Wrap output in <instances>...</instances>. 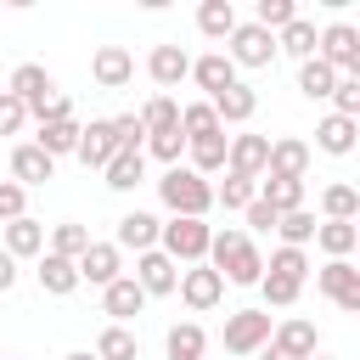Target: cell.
I'll use <instances>...</instances> for the list:
<instances>
[{
	"label": "cell",
	"instance_id": "5bb4252c",
	"mask_svg": "<svg viewBox=\"0 0 360 360\" xmlns=\"http://www.w3.org/2000/svg\"><path fill=\"white\" fill-rule=\"evenodd\" d=\"M270 349L276 354H287V360H309V354H321V332H315V321H281L276 332H270Z\"/></svg>",
	"mask_w": 360,
	"mask_h": 360
},
{
	"label": "cell",
	"instance_id": "7dc6e473",
	"mask_svg": "<svg viewBox=\"0 0 360 360\" xmlns=\"http://www.w3.org/2000/svg\"><path fill=\"white\" fill-rule=\"evenodd\" d=\"M146 152H152L158 163H169V169H174V163H180V152H186V135H180V129H169V135H146Z\"/></svg>",
	"mask_w": 360,
	"mask_h": 360
},
{
	"label": "cell",
	"instance_id": "e0dca14e",
	"mask_svg": "<svg viewBox=\"0 0 360 360\" xmlns=\"http://www.w3.org/2000/svg\"><path fill=\"white\" fill-rule=\"evenodd\" d=\"M101 309L112 315V326H129V321L146 309V292L135 287V276H118V281L101 287Z\"/></svg>",
	"mask_w": 360,
	"mask_h": 360
},
{
	"label": "cell",
	"instance_id": "f5cc1de1",
	"mask_svg": "<svg viewBox=\"0 0 360 360\" xmlns=\"http://www.w3.org/2000/svg\"><path fill=\"white\" fill-rule=\"evenodd\" d=\"M259 360H287V354H276V349H270V343H264V349H259Z\"/></svg>",
	"mask_w": 360,
	"mask_h": 360
},
{
	"label": "cell",
	"instance_id": "ab89813d",
	"mask_svg": "<svg viewBox=\"0 0 360 360\" xmlns=\"http://www.w3.org/2000/svg\"><path fill=\"white\" fill-rule=\"evenodd\" d=\"M84 248H90V231L68 219V225H56V231H51V248H45V253H56V259H79Z\"/></svg>",
	"mask_w": 360,
	"mask_h": 360
},
{
	"label": "cell",
	"instance_id": "9f6ffc18",
	"mask_svg": "<svg viewBox=\"0 0 360 360\" xmlns=\"http://www.w3.org/2000/svg\"><path fill=\"white\" fill-rule=\"evenodd\" d=\"M0 360H6V354H0Z\"/></svg>",
	"mask_w": 360,
	"mask_h": 360
},
{
	"label": "cell",
	"instance_id": "e575fe53",
	"mask_svg": "<svg viewBox=\"0 0 360 360\" xmlns=\"http://www.w3.org/2000/svg\"><path fill=\"white\" fill-rule=\"evenodd\" d=\"M191 146V174H214V169H225V146H231V135L219 129V135H208V141H186Z\"/></svg>",
	"mask_w": 360,
	"mask_h": 360
},
{
	"label": "cell",
	"instance_id": "d590c367",
	"mask_svg": "<svg viewBox=\"0 0 360 360\" xmlns=\"http://www.w3.org/2000/svg\"><path fill=\"white\" fill-rule=\"evenodd\" d=\"M332 84H338V73L321 62V56H309V62H298V90L309 96V101H326L332 96Z\"/></svg>",
	"mask_w": 360,
	"mask_h": 360
},
{
	"label": "cell",
	"instance_id": "ac0fdd59",
	"mask_svg": "<svg viewBox=\"0 0 360 360\" xmlns=\"http://www.w3.org/2000/svg\"><path fill=\"white\" fill-rule=\"evenodd\" d=\"M208 107H214V118H219V129H225V124H248V118L259 112V90L236 79L231 90H219V96H208Z\"/></svg>",
	"mask_w": 360,
	"mask_h": 360
},
{
	"label": "cell",
	"instance_id": "44dd1931",
	"mask_svg": "<svg viewBox=\"0 0 360 360\" xmlns=\"http://www.w3.org/2000/svg\"><path fill=\"white\" fill-rule=\"evenodd\" d=\"M191 79H197V90L219 96V90H231V84H236V62H231L225 51H208V56H197V62H191Z\"/></svg>",
	"mask_w": 360,
	"mask_h": 360
},
{
	"label": "cell",
	"instance_id": "30bf717a",
	"mask_svg": "<svg viewBox=\"0 0 360 360\" xmlns=\"http://www.w3.org/2000/svg\"><path fill=\"white\" fill-rule=\"evenodd\" d=\"M73 270H79V281H90V287H107V281L124 276V253H118L112 242H90V248L73 259Z\"/></svg>",
	"mask_w": 360,
	"mask_h": 360
},
{
	"label": "cell",
	"instance_id": "5b68a950",
	"mask_svg": "<svg viewBox=\"0 0 360 360\" xmlns=\"http://www.w3.org/2000/svg\"><path fill=\"white\" fill-rule=\"evenodd\" d=\"M270 332H276L270 309H236V315H225V349L231 354H259L270 343Z\"/></svg>",
	"mask_w": 360,
	"mask_h": 360
},
{
	"label": "cell",
	"instance_id": "cb8c5ba5",
	"mask_svg": "<svg viewBox=\"0 0 360 360\" xmlns=\"http://www.w3.org/2000/svg\"><path fill=\"white\" fill-rule=\"evenodd\" d=\"M315 248L326 259H349L360 248V225L354 219H326V225H315Z\"/></svg>",
	"mask_w": 360,
	"mask_h": 360
},
{
	"label": "cell",
	"instance_id": "9a60e30c",
	"mask_svg": "<svg viewBox=\"0 0 360 360\" xmlns=\"http://www.w3.org/2000/svg\"><path fill=\"white\" fill-rule=\"evenodd\" d=\"M90 79H96L101 90H124V84L135 79V56H129L124 45H101V51L90 56Z\"/></svg>",
	"mask_w": 360,
	"mask_h": 360
},
{
	"label": "cell",
	"instance_id": "f907efd6",
	"mask_svg": "<svg viewBox=\"0 0 360 360\" xmlns=\"http://www.w3.org/2000/svg\"><path fill=\"white\" fill-rule=\"evenodd\" d=\"M242 214H248V225H253V231H276V219H281V214H276V208H264L259 197H253V202H248Z\"/></svg>",
	"mask_w": 360,
	"mask_h": 360
},
{
	"label": "cell",
	"instance_id": "6da1fadb",
	"mask_svg": "<svg viewBox=\"0 0 360 360\" xmlns=\"http://www.w3.org/2000/svg\"><path fill=\"white\" fill-rule=\"evenodd\" d=\"M202 264L219 270V281H236V287H259V276H264V253H259L242 231H214Z\"/></svg>",
	"mask_w": 360,
	"mask_h": 360
},
{
	"label": "cell",
	"instance_id": "816d5d0a",
	"mask_svg": "<svg viewBox=\"0 0 360 360\" xmlns=\"http://www.w3.org/2000/svg\"><path fill=\"white\" fill-rule=\"evenodd\" d=\"M11 287H17V259L0 248V292H11Z\"/></svg>",
	"mask_w": 360,
	"mask_h": 360
},
{
	"label": "cell",
	"instance_id": "9c48e42d",
	"mask_svg": "<svg viewBox=\"0 0 360 360\" xmlns=\"http://www.w3.org/2000/svg\"><path fill=\"white\" fill-rule=\"evenodd\" d=\"M264 158H270V135H231V146H225V174L259 180V174H264Z\"/></svg>",
	"mask_w": 360,
	"mask_h": 360
},
{
	"label": "cell",
	"instance_id": "d4e9b609",
	"mask_svg": "<svg viewBox=\"0 0 360 360\" xmlns=\"http://www.w3.org/2000/svg\"><path fill=\"white\" fill-rule=\"evenodd\" d=\"M259 202H264V208H276V214H292V208H304V180L259 174Z\"/></svg>",
	"mask_w": 360,
	"mask_h": 360
},
{
	"label": "cell",
	"instance_id": "4dcf8cb0",
	"mask_svg": "<svg viewBox=\"0 0 360 360\" xmlns=\"http://www.w3.org/2000/svg\"><path fill=\"white\" fill-rule=\"evenodd\" d=\"M90 354L96 360H141V338L129 326H101V338H96Z\"/></svg>",
	"mask_w": 360,
	"mask_h": 360
},
{
	"label": "cell",
	"instance_id": "f546056e",
	"mask_svg": "<svg viewBox=\"0 0 360 360\" xmlns=\"http://www.w3.org/2000/svg\"><path fill=\"white\" fill-rule=\"evenodd\" d=\"M163 343H169V360H202V349H208V332H202L197 321H174Z\"/></svg>",
	"mask_w": 360,
	"mask_h": 360
},
{
	"label": "cell",
	"instance_id": "7bdbcfd3",
	"mask_svg": "<svg viewBox=\"0 0 360 360\" xmlns=\"http://www.w3.org/2000/svg\"><path fill=\"white\" fill-rule=\"evenodd\" d=\"M253 197H259V180H242V174H225L214 186V202H225V208H248Z\"/></svg>",
	"mask_w": 360,
	"mask_h": 360
},
{
	"label": "cell",
	"instance_id": "3957f363",
	"mask_svg": "<svg viewBox=\"0 0 360 360\" xmlns=\"http://www.w3.org/2000/svg\"><path fill=\"white\" fill-rule=\"evenodd\" d=\"M315 56L338 73V79H360V28L354 22H326L315 34Z\"/></svg>",
	"mask_w": 360,
	"mask_h": 360
},
{
	"label": "cell",
	"instance_id": "db71d44e",
	"mask_svg": "<svg viewBox=\"0 0 360 360\" xmlns=\"http://www.w3.org/2000/svg\"><path fill=\"white\" fill-rule=\"evenodd\" d=\"M68 360H96V354H90V349H73V354H68Z\"/></svg>",
	"mask_w": 360,
	"mask_h": 360
},
{
	"label": "cell",
	"instance_id": "7c38bea8",
	"mask_svg": "<svg viewBox=\"0 0 360 360\" xmlns=\"http://www.w3.org/2000/svg\"><path fill=\"white\" fill-rule=\"evenodd\" d=\"M264 174H276V180H304V174H309V146H304L298 135H276V141H270V158H264Z\"/></svg>",
	"mask_w": 360,
	"mask_h": 360
},
{
	"label": "cell",
	"instance_id": "277c9868",
	"mask_svg": "<svg viewBox=\"0 0 360 360\" xmlns=\"http://www.w3.org/2000/svg\"><path fill=\"white\" fill-rule=\"evenodd\" d=\"M208 225L202 219H163L158 225V253H169L174 264H202L208 259Z\"/></svg>",
	"mask_w": 360,
	"mask_h": 360
},
{
	"label": "cell",
	"instance_id": "484cf974",
	"mask_svg": "<svg viewBox=\"0 0 360 360\" xmlns=\"http://www.w3.org/2000/svg\"><path fill=\"white\" fill-rule=\"evenodd\" d=\"M6 253H11V259H34V253H45V225L28 219V214L11 219V225H6Z\"/></svg>",
	"mask_w": 360,
	"mask_h": 360
},
{
	"label": "cell",
	"instance_id": "f1b7e54d",
	"mask_svg": "<svg viewBox=\"0 0 360 360\" xmlns=\"http://www.w3.org/2000/svg\"><path fill=\"white\" fill-rule=\"evenodd\" d=\"M39 287H45L51 298H68V292L79 287V270H73V259H56V253H39Z\"/></svg>",
	"mask_w": 360,
	"mask_h": 360
},
{
	"label": "cell",
	"instance_id": "4316f807",
	"mask_svg": "<svg viewBox=\"0 0 360 360\" xmlns=\"http://www.w3.org/2000/svg\"><path fill=\"white\" fill-rule=\"evenodd\" d=\"M34 146L56 163V158H68L73 146H79V118H62V124H39V135H34Z\"/></svg>",
	"mask_w": 360,
	"mask_h": 360
},
{
	"label": "cell",
	"instance_id": "603a6c76",
	"mask_svg": "<svg viewBox=\"0 0 360 360\" xmlns=\"http://www.w3.org/2000/svg\"><path fill=\"white\" fill-rule=\"evenodd\" d=\"M354 135H360V124H354V118H338V112H326V118L315 124V146L332 152V158H349V152H354Z\"/></svg>",
	"mask_w": 360,
	"mask_h": 360
},
{
	"label": "cell",
	"instance_id": "8992f818",
	"mask_svg": "<svg viewBox=\"0 0 360 360\" xmlns=\"http://www.w3.org/2000/svg\"><path fill=\"white\" fill-rule=\"evenodd\" d=\"M225 56H231L236 68H270V62H276V34H264L259 22H236Z\"/></svg>",
	"mask_w": 360,
	"mask_h": 360
},
{
	"label": "cell",
	"instance_id": "b9f144b4",
	"mask_svg": "<svg viewBox=\"0 0 360 360\" xmlns=\"http://www.w3.org/2000/svg\"><path fill=\"white\" fill-rule=\"evenodd\" d=\"M292 17H298V6H292V0H259V6H253V22H259L264 34H281Z\"/></svg>",
	"mask_w": 360,
	"mask_h": 360
},
{
	"label": "cell",
	"instance_id": "2e32d148",
	"mask_svg": "<svg viewBox=\"0 0 360 360\" xmlns=\"http://www.w3.org/2000/svg\"><path fill=\"white\" fill-rule=\"evenodd\" d=\"M6 90H11V96L28 107V118H34V112H39V107L56 96V84H51V73H45L39 62H22V68L11 73V84H6Z\"/></svg>",
	"mask_w": 360,
	"mask_h": 360
},
{
	"label": "cell",
	"instance_id": "4fadbf2b",
	"mask_svg": "<svg viewBox=\"0 0 360 360\" xmlns=\"http://www.w3.org/2000/svg\"><path fill=\"white\" fill-rule=\"evenodd\" d=\"M180 298H186L197 315H208V309L225 298V281H219V270H208V264H191V270H180Z\"/></svg>",
	"mask_w": 360,
	"mask_h": 360
},
{
	"label": "cell",
	"instance_id": "8fae6325",
	"mask_svg": "<svg viewBox=\"0 0 360 360\" xmlns=\"http://www.w3.org/2000/svg\"><path fill=\"white\" fill-rule=\"evenodd\" d=\"M112 152H118V141H112V118L79 124V146H73V158H79L84 169H107V163H112Z\"/></svg>",
	"mask_w": 360,
	"mask_h": 360
},
{
	"label": "cell",
	"instance_id": "d6986e66",
	"mask_svg": "<svg viewBox=\"0 0 360 360\" xmlns=\"http://www.w3.org/2000/svg\"><path fill=\"white\" fill-rule=\"evenodd\" d=\"M158 214H146V208H129L124 219H118V236H112V248L124 253V248H135V253H152L158 248Z\"/></svg>",
	"mask_w": 360,
	"mask_h": 360
},
{
	"label": "cell",
	"instance_id": "ffe728a7",
	"mask_svg": "<svg viewBox=\"0 0 360 360\" xmlns=\"http://www.w3.org/2000/svg\"><path fill=\"white\" fill-rule=\"evenodd\" d=\"M146 73H152V84L174 90L180 79H191V56H186L180 45H152V56H146Z\"/></svg>",
	"mask_w": 360,
	"mask_h": 360
},
{
	"label": "cell",
	"instance_id": "52a82bcc",
	"mask_svg": "<svg viewBox=\"0 0 360 360\" xmlns=\"http://www.w3.org/2000/svg\"><path fill=\"white\" fill-rule=\"evenodd\" d=\"M315 287H321L338 309H349V315L360 309V270H354L349 259H326V264L315 270Z\"/></svg>",
	"mask_w": 360,
	"mask_h": 360
},
{
	"label": "cell",
	"instance_id": "7402d4cb",
	"mask_svg": "<svg viewBox=\"0 0 360 360\" xmlns=\"http://www.w3.org/2000/svg\"><path fill=\"white\" fill-rule=\"evenodd\" d=\"M51 174H56V163H51L34 141H28V146H11V180H17L22 191H28V186H45Z\"/></svg>",
	"mask_w": 360,
	"mask_h": 360
},
{
	"label": "cell",
	"instance_id": "8d00e7d4",
	"mask_svg": "<svg viewBox=\"0 0 360 360\" xmlns=\"http://www.w3.org/2000/svg\"><path fill=\"white\" fill-rule=\"evenodd\" d=\"M180 135H186V141H208V135H219L214 107H208V101H186V107H180Z\"/></svg>",
	"mask_w": 360,
	"mask_h": 360
},
{
	"label": "cell",
	"instance_id": "7a4b0ae2",
	"mask_svg": "<svg viewBox=\"0 0 360 360\" xmlns=\"http://www.w3.org/2000/svg\"><path fill=\"white\" fill-rule=\"evenodd\" d=\"M158 197H163V208L174 214V219H202L208 208H214V186L202 180V174H191V169H163V180H158Z\"/></svg>",
	"mask_w": 360,
	"mask_h": 360
},
{
	"label": "cell",
	"instance_id": "f35d334b",
	"mask_svg": "<svg viewBox=\"0 0 360 360\" xmlns=\"http://www.w3.org/2000/svg\"><path fill=\"white\" fill-rule=\"evenodd\" d=\"M276 231H281V248H304V242H315V214L309 208H292V214L276 219Z\"/></svg>",
	"mask_w": 360,
	"mask_h": 360
},
{
	"label": "cell",
	"instance_id": "74e56055",
	"mask_svg": "<svg viewBox=\"0 0 360 360\" xmlns=\"http://www.w3.org/2000/svg\"><path fill=\"white\" fill-rule=\"evenodd\" d=\"M321 214H326V219H354V214H360V191L343 186V180L326 186V191H321Z\"/></svg>",
	"mask_w": 360,
	"mask_h": 360
},
{
	"label": "cell",
	"instance_id": "836d02e7",
	"mask_svg": "<svg viewBox=\"0 0 360 360\" xmlns=\"http://www.w3.org/2000/svg\"><path fill=\"white\" fill-rule=\"evenodd\" d=\"M135 118H141V129H146V135H169V129H180V101L152 96V101H146Z\"/></svg>",
	"mask_w": 360,
	"mask_h": 360
},
{
	"label": "cell",
	"instance_id": "1f68e13d",
	"mask_svg": "<svg viewBox=\"0 0 360 360\" xmlns=\"http://www.w3.org/2000/svg\"><path fill=\"white\" fill-rule=\"evenodd\" d=\"M236 22H242V17H236L231 0H202V6H197V28H202L208 39H231Z\"/></svg>",
	"mask_w": 360,
	"mask_h": 360
},
{
	"label": "cell",
	"instance_id": "60d3db41",
	"mask_svg": "<svg viewBox=\"0 0 360 360\" xmlns=\"http://www.w3.org/2000/svg\"><path fill=\"white\" fill-rule=\"evenodd\" d=\"M264 276L304 281V276H309V253H304V248H276V253H270V264H264Z\"/></svg>",
	"mask_w": 360,
	"mask_h": 360
},
{
	"label": "cell",
	"instance_id": "ba28073f",
	"mask_svg": "<svg viewBox=\"0 0 360 360\" xmlns=\"http://www.w3.org/2000/svg\"><path fill=\"white\" fill-rule=\"evenodd\" d=\"M135 287L146 292V298H163V292H174L180 287V264L169 259V253H135Z\"/></svg>",
	"mask_w": 360,
	"mask_h": 360
},
{
	"label": "cell",
	"instance_id": "bcb514c9",
	"mask_svg": "<svg viewBox=\"0 0 360 360\" xmlns=\"http://www.w3.org/2000/svg\"><path fill=\"white\" fill-rule=\"evenodd\" d=\"M112 141H118V152H141V141H146L141 118H135V112H118V118H112Z\"/></svg>",
	"mask_w": 360,
	"mask_h": 360
},
{
	"label": "cell",
	"instance_id": "681fc988",
	"mask_svg": "<svg viewBox=\"0 0 360 360\" xmlns=\"http://www.w3.org/2000/svg\"><path fill=\"white\" fill-rule=\"evenodd\" d=\"M22 124H28V107H22L11 90H0V135H17Z\"/></svg>",
	"mask_w": 360,
	"mask_h": 360
},
{
	"label": "cell",
	"instance_id": "ee69618b",
	"mask_svg": "<svg viewBox=\"0 0 360 360\" xmlns=\"http://www.w3.org/2000/svg\"><path fill=\"white\" fill-rule=\"evenodd\" d=\"M326 101H332V112H338V118H354V124H360V79H338Z\"/></svg>",
	"mask_w": 360,
	"mask_h": 360
},
{
	"label": "cell",
	"instance_id": "d6a6232c",
	"mask_svg": "<svg viewBox=\"0 0 360 360\" xmlns=\"http://www.w3.org/2000/svg\"><path fill=\"white\" fill-rule=\"evenodd\" d=\"M276 51H287V56L309 62V56H315V22H309V17H292V22L276 34Z\"/></svg>",
	"mask_w": 360,
	"mask_h": 360
},
{
	"label": "cell",
	"instance_id": "83f0119b",
	"mask_svg": "<svg viewBox=\"0 0 360 360\" xmlns=\"http://www.w3.org/2000/svg\"><path fill=\"white\" fill-rule=\"evenodd\" d=\"M101 174H107L112 191H135V186L146 180V152H112V163H107Z\"/></svg>",
	"mask_w": 360,
	"mask_h": 360
},
{
	"label": "cell",
	"instance_id": "c3c4849f",
	"mask_svg": "<svg viewBox=\"0 0 360 360\" xmlns=\"http://www.w3.org/2000/svg\"><path fill=\"white\" fill-rule=\"evenodd\" d=\"M28 214V191L17 186V180H0V225H11V219H22Z\"/></svg>",
	"mask_w": 360,
	"mask_h": 360
},
{
	"label": "cell",
	"instance_id": "f6af8a7d",
	"mask_svg": "<svg viewBox=\"0 0 360 360\" xmlns=\"http://www.w3.org/2000/svg\"><path fill=\"white\" fill-rule=\"evenodd\" d=\"M259 287H264V304H276V309L298 304V292H304V281H287V276H259Z\"/></svg>",
	"mask_w": 360,
	"mask_h": 360
},
{
	"label": "cell",
	"instance_id": "11a10c76",
	"mask_svg": "<svg viewBox=\"0 0 360 360\" xmlns=\"http://www.w3.org/2000/svg\"><path fill=\"white\" fill-rule=\"evenodd\" d=\"M309 360H332V354H309Z\"/></svg>",
	"mask_w": 360,
	"mask_h": 360
}]
</instances>
